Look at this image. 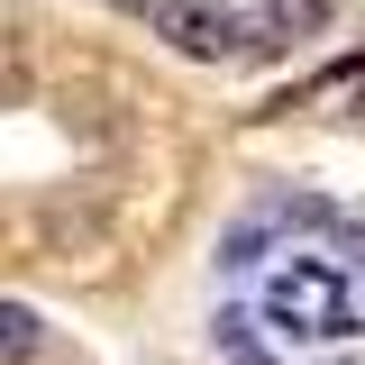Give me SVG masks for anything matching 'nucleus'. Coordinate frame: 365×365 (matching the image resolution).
<instances>
[{
  "instance_id": "f257e3e1",
  "label": "nucleus",
  "mask_w": 365,
  "mask_h": 365,
  "mask_svg": "<svg viewBox=\"0 0 365 365\" xmlns=\"http://www.w3.org/2000/svg\"><path fill=\"white\" fill-rule=\"evenodd\" d=\"M256 319H228V329H274L283 347H347L365 329V274L338 256V247H302V237H283L274 256H256Z\"/></svg>"
},
{
  "instance_id": "f03ea898",
  "label": "nucleus",
  "mask_w": 365,
  "mask_h": 365,
  "mask_svg": "<svg viewBox=\"0 0 365 365\" xmlns=\"http://www.w3.org/2000/svg\"><path fill=\"white\" fill-rule=\"evenodd\" d=\"M146 19H155V37L174 46V55H201V64L237 46V19H228L220 0H155Z\"/></svg>"
},
{
  "instance_id": "7ed1b4c3",
  "label": "nucleus",
  "mask_w": 365,
  "mask_h": 365,
  "mask_svg": "<svg viewBox=\"0 0 365 365\" xmlns=\"http://www.w3.org/2000/svg\"><path fill=\"white\" fill-rule=\"evenodd\" d=\"M37 338H46V329H37L28 302H9V311H0V365H28V356H37Z\"/></svg>"
}]
</instances>
